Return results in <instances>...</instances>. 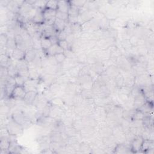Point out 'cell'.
I'll return each mask as SVG.
<instances>
[{
    "instance_id": "cell-1",
    "label": "cell",
    "mask_w": 154,
    "mask_h": 154,
    "mask_svg": "<svg viewBox=\"0 0 154 154\" xmlns=\"http://www.w3.org/2000/svg\"><path fill=\"white\" fill-rule=\"evenodd\" d=\"M11 117L14 121L20 125L23 129L29 127L32 123V122L23 114L22 111L19 109H17L14 111L11 114Z\"/></svg>"
},
{
    "instance_id": "cell-2",
    "label": "cell",
    "mask_w": 154,
    "mask_h": 154,
    "mask_svg": "<svg viewBox=\"0 0 154 154\" xmlns=\"http://www.w3.org/2000/svg\"><path fill=\"white\" fill-rule=\"evenodd\" d=\"M5 127L10 136H17L22 134L23 128L14 121L11 117L10 120H8L6 123Z\"/></svg>"
},
{
    "instance_id": "cell-3",
    "label": "cell",
    "mask_w": 154,
    "mask_h": 154,
    "mask_svg": "<svg viewBox=\"0 0 154 154\" xmlns=\"http://www.w3.org/2000/svg\"><path fill=\"white\" fill-rule=\"evenodd\" d=\"M64 111V108L63 107L51 105L49 116L55 119L56 120H63L65 116V112Z\"/></svg>"
},
{
    "instance_id": "cell-4",
    "label": "cell",
    "mask_w": 154,
    "mask_h": 154,
    "mask_svg": "<svg viewBox=\"0 0 154 154\" xmlns=\"http://www.w3.org/2000/svg\"><path fill=\"white\" fill-rule=\"evenodd\" d=\"M144 139L141 135H136L131 142L130 148L133 153L140 152Z\"/></svg>"
},
{
    "instance_id": "cell-5",
    "label": "cell",
    "mask_w": 154,
    "mask_h": 154,
    "mask_svg": "<svg viewBox=\"0 0 154 154\" xmlns=\"http://www.w3.org/2000/svg\"><path fill=\"white\" fill-rule=\"evenodd\" d=\"M26 91L25 90L23 86L16 85L10 97H12L16 100L23 99L26 94Z\"/></svg>"
},
{
    "instance_id": "cell-6",
    "label": "cell",
    "mask_w": 154,
    "mask_h": 154,
    "mask_svg": "<svg viewBox=\"0 0 154 154\" xmlns=\"http://www.w3.org/2000/svg\"><path fill=\"white\" fill-rule=\"evenodd\" d=\"M39 84V80H34L28 79L26 80L24 84L23 87L26 91H37V87Z\"/></svg>"
},
{
    "instance_id": "cell-7",
    "label": "cell",
    "mask_w": 154,
    "mask_h": 154,
    "mask_svg": "<svg viewBox=\"0 0 154 154\" xmlns=\"http://www.w3.org/2000/svg\"><path fill=\"white\" fill-rule=\"evenodd\" d=\"M104 73L109 78V79H114L115 77L120 73L119 68L114 65H110L108 66Z\"/></svg>"
},
{
    "instance_id": "cell-8",
    "label": "cell",
    "mask_w": 154,
    "mask_h": 154,
    "mask_svg": "<svg viewBox=\"0 0 154 154\" xmlns=\"http://www.w3.org/2000/svg\"><path fill=\"white\" fill-rule=\"evenodd\" d=\"M99 134L102 138L109 137L112 135V128L108 124L100 126L99 130Z\"/></svg>"
},
{
    "instance_id": "cell-9",
    "label": "cell",
    "mask_w": 154,
    "mask_h": 154,
    "mask_svg": "<svg viewBox=\"0 0 154 154\" xmlns=\"http://www.w3.org/2000/svg\"><path fill=\"white\" fill-rule=\"evenodd\" d=\"M94 128L90 126H84L79 131V133L82 138H88L94 135L95 132Z\"/></svg>"
},
{
    "instance_id": "cell-10",
    "label": "cell",
    "mask_w": 154,
    "mask_h": 154,
    "mask_svg": "<svg viewBox=\"0 0 154 154\" xmlns=\"http://www.w3.org/2000/svg\"><path fill=\"white\" fill-rule=\"evenodd\" d=\"M43 73L57 76L60 71V65H50L45 68H43Z\"/></svg>"
},
{
    "instance_id": "cell-11",
    "label": "cell",
    "mask_w": 154,
    "mask_h": 154,
    "mask_svg": "<svg viewBox=\"0 0 154 154\" xmlns=\"http://www.w3.org/2000/svg\"><path fill=\"white\" fill-rule=\"evenodd\" d=\"M57 10L45 8L43 9V16L45 20H49L56 19Z\"/></svg>"
},
{
    "instance_id": "cell-12",
    "label": "cell",
    "mask_w": 154,
    "mask_h": 154,
    "mask_svg": "<svg viewBox=\"0 0 154 154\" xmlns=\"http://www.w3.org/2000/svg\"><path fill=\"white\" fill-rule=\"evenodd\" d=\"M45 52L46 53V56H48V55H54L58 53H63L64 52V50L58 44H54V45H52Z\"/></svg>"
},
{
    "instance_id": "cell-13",
    "label": "cell",
    "mask_w": 154,
    "mask_h": 154,
    "mask_svg": "<svg viewBox=\"0 0 154 154\" xmlns=\"http://www.w3.org/2000/svg\"><path fill=\"white\" fill-rule=\"evenodd\" d=\"M37 93H38L37 91H26V94L23 99L24 102L28 105H32L36 96L37 95Z\"/></svg>"
},
{
    "instance_id": "cell-14",
    "label": "cell",
    "mask_w": 154,
    "mask_h": 154,
    "mask_svg": "<svg viewBox=\"0 0 154 154\" xmlns=\"http://www.w3.org/2000/svg\"><path fill=\"white\" fill-rule=\"evenodd\" d=\"M146 102V98L142 93L140 95L137 96V97H134V109H137L140 106H141L145 102Z\"/></svg>"
},
{
    "instance_id": "cell-15",
    "label": "cell",
    "mask_w": 154,
    "mask_h": 154,
    "mask_svg": "<svg viewBox=\"0 0 154 154\" xmlns=\"http://www.w3.org/2000/svg\"><path fill=\"white\" fill-rule=\"evenodd\" d=\"M37 56V50L32 48L28 49L25 52L24 59L28 62H31Z\"/></svg>"
},
{
    "instance_id": "cell-16",
    "label": "cell",
    "mask_w": 154,
    "mask_h": 154,
    "mask_svg": "<svg viewBox=\"0 0 154 154\" xmlns=\"http://www.w3.org/2000/svg\"><path fill=\"white\" fill-rule=\"evenodd\" d=\"M11 140L9 137H1V142H0V149L1 151H8V149L11 145Z\"/></svg>"
},
{
    "instance_id": "cell-17",
    "label": "cell",
    "mask_w": 154,
    "mask_h": 154,
    "mask_svg": "<svg viewBox=\"0 0 154 154\" xmlns=\"http://www.w3.org/2000/svg\"><path fill=\"white\" fill-rule=\"evenodd\" d=\"M32 21L36 24H43L44 23V17L43 16V9L37 8V12L32 19Z\"/></svg>"
},
{
    "instance_id": "cell-18",
    "label": "cell",
    "mask_w": 154,
    "mask_h": 154,
    "mask_svg": "<svg viewBox=\"0 0 154 154\" xmlns=\"http://www.w3.org/2000/svg\"><path fill=\"white\" fill-rule=\"evenodd\" d=\"M70 4L67 1H58V11L68 13Z\"/></svg>"
},
{
    "instance_id": "cell-19",
    "label": "cell",
    "mask_w": 154,
    "mask_h": 154,
    "mask_svg": "<svg viewBox=\"0 0 154 154\" xmlns=\"http://www.w3.org/2000/svg\"><path fill=\"white\" fill-rule=\"evenodd\" d=\"M129 149H131L130 147H128V146L125 143H120L117 144L116 146L113 153H129Z\"/></svg>"
},
{
    "instance_id": "cell-20",
    "label": "cell",
    "mask_w": 154,
    "mask_h": 154,
    "mask_svg": "<svg viewBox=\"0 0 154 154\" xmlns=\"http://www.w3.org/2000/svg\"><path fill=\"white\" fill-rule=\"evenodd\" d=\"M66 22H65L64 20H62L61 19L56 18L54 21L53 26H54L55 30L57 32H58L62 31L64 29L66 25Z\"/></svg>"
},
{
    "instance_id": "cell-21",
    "label": "cell",
    "mask_w": 154,
    "mask_h": 154,
    "mask_svg": "<svg viewBox=\"0 0 154 154\" xmlns=\"http://www.w3.org/2000/svg\"><path fill=\"white\" fill-rule=\"evenodd\" d=\"M154 149L153 140H150V139L144 140L142 146H141V150H142L143 152L146 153L147 150H149L150 149Z\"/></svg>"
},
{
    "instance_id": "cell-22",
    "label": "cell",
    "mask_w": 154,
    "mask_h": 154,
    "mask_svg": "<svg viewBox=\"0 0 154 154\" xmlns=\"http://www.w3.org/2000/svg\"><path fill=\"white\" fill-rule=\"evenodd\" d=\"M144 114L151 113L153 109V103L152 102L146 101L141 106L137 109Z\"/></svg>"
},
{
    "instance_id": "cell-23",
    "label": "cell",
    "mask_w": 154,
    "mask_h": 154,
    "mask_svg": "<svg viewBox=\"0 0 154 154\" xmlns=\"http://www.w3.org/2000/svg\"><path fill=\"white\" fill-rule=\"evenodd\" d=\"M25 52V51H23L18 48H16L13 51L11 57L16 60H20L24 59Z\"/></svg>"
},
{
    "instance_id": "cell-24",
    "label": "cell",
    "mask_w": 154,
    "mask_h": 154,
    "mask_svg": "<svg viewBox=\"0 0 154 154\" xmlns=\"http://www.w3.org/2000/svg\"><path fill=\"white\" fill-rule=\"evenodd\" d=\"M29 79L34 80H39L40 74L37 69H29L28 68Z\"/></svg>"
},
{
    "instance_id": "cell-25",
    "label": "cell",
    "mask_w": 154,
    "mask_h": 154,
    "mask_svg": "<svg viewBox=\"0 0 154 154\" xmlns=\"http://www.w3.org/2000/svg\"><path fill=\"white\" fill-rule=\"evenodd\" d=\"M49 89L55 94H57L58 93H59L61 91L62 89H61V85L57 83V82H54L52 84H51L49 87H48Z\"/></svg>"
},
{
    "instance_id": "cell-26",
    "label": "cell",
    "mask_w": 154,
    "mask_h": 154,
    "mask_svg": "<svg viewBox=\"0 0 154 154\" xmlns=\"http://www.w3.org/2000/svg\"><path fill=\"white\" fill-rule=\"evenodd\" d=\"M42 94L43 97L49 102L52 99H53L55 97V95L49 89L48 87H46L44 89V90L42 91Z\"/></svg>"
},
{
    "instance_id": "cell-27",
    "label": "cell",
    "mask_w": 154,
    "mask_h": 154,
    "mask_svg": "<svg viewBox=\"0 0 154 154\" xmlns=\"http://www.w3.org/2000/svg\"><path fill=\"white\" fill-rule=\"evenodd\" d=\"M49 103L52 106H60L64 108V102L63 100V99L61 97H55L53 99H52Z\"/></svg>"
},
{
    "instance_id": "cell-28",
    "label": "cell",
    "mask_w": 154,
    "mask_h": 154,
    "mask_svg": "<svg viewBox=\"0 0 154 154\" xmlns=\"http://www.w3.org/2000/svg\"><path fill=\"white\" fill-rule=\"evenodd\" d=\"M51 45H52V43L49 38L42 36L41 37L42 49H43L44 51H46Z\"/></svg>"
},
{
    "instance_id": "cell-29",
    "label": "cell",
    "mask_w": 154,
    "mask_h": 154,
    "mask_svg": "<svg viewBox=\"0 0 154 154\" xmlns=\"http://www.w3.org/2000/svg\"><path fill=\"white\" fill-rule=\"evenodd\" d=\"M64 132L68 137L77 136V134L79 133V132L76 131L72 126H66Z\"/></svg>"
},
{
    "instance_id": "cell-30",
    "label": "cell",
    "mask_w": 154,
    "mask_h": 154,
    "mask_svg": "<svg viewBox=\"0 0 154 154\" xmlns=\"http://www.w3.org/2000/svg\"><path fill=\"white\" fill-rule=\"evenodd\" d=\"M116 87L117 88H120L123 86L124 84V76L121 73H119L114 79Z\"/></svg>"
},
{
    "instance_id": "cell-31",
    "label": "cell",
    "mask_w": 154,
    "mask_h": 154,
    "mask_svg": "<svg viewBox=\"0 0 154 154\" xmlns=\"http://www.w3.org/2000/svg\"><path fill=\"white\" fill-rule=\"evenodd\" d=\"M80 94L83 99L93 98L94 96L92 89H82Z\"/></svg>"
},
{
    "instance_id": "cell-32",
    "label": "cell",
    "mask_w": 154,
    "mask_h": 154,
    "mask_svg": "<svg viewBox=\"0 0 154 154\" xmlns=\"http://www.w3.org/2000/svg\"><path fill=\"white\" fill-rule=\"evenodd\" d=\"M91 147L90 145L85 142L80 143L79 145V152L81 153H91Z\"/></svg>"
},
{
    "instance_id": "cell-33",
    "label": "cell",
    "mask_w": 154,
    "mask_h": 154,
    "mask_svg": "<svg viewBox=\"0 0 154 154\" xmlns=\"http://www.w3.org/2000/svg\"><path fill=\"white\" fill-rule=\"evenodd\" d=\"M8 73L9 76L14 77L18 73V69L16 66V64H14L13 63L12 64L9 66L8 67Z\"/></svg>"
},
{
    "instance_id": "cell-34",
    "label": "cell",
    "mask_w": 154,
    "mask_h": 154,
    "mask_svg": "<svg viewBox=\"0 0 154 154\" xmlns=\"http://www.w3.org/2000/svg\"><path fill=\"white\" fill-rule=\"evenodd\" d=\"M79 9L77 8L76 7L70 5L69 11H68V14L69 16H72V17H78L79 16Z\"/></svg>"
},
{
    "instance_id": "cell-35",
    "label": "cell",
    "mask_w": 154,
    "mask_h": 154,
    "mask_svg": "<svg viewBox=\"0 0 154 154\" xmlns=\"http://www.w3.org/2000/svg\"><path fill=\"white\" fill-rule=\"evenodd\" d=\"M16 66L18 70L28 68V63L25 60H16Z\"/></svg>"
},
{
    "instance_id": "cell-36",
    "label": "cell",
    "mask_w": 154,
    "mask_h": 154,
    "mask_svg": "<svg viewBox=\"0 0 154 154\" xmlns=\"http://www.w3.org/2000/svg\"><path fill=\"white\" fill-rule=\"evenodd\" d=\"M11 108L8 106L7 104H5L4 102L3 103H1V116H7V115L10 113Z\"/></svg>"
},
{
    "instance_id": "cell-37",
    "label": "cell",
    "mask_w": 154,
    "mask_h": 154,
    "mask_svg": "<svg viewBox=\"0 0 154 154\" xmlns=\"http://www.w3.org/2000/svg\"><path fill=\"white\" fill-rule=\"evenodd\" d=\"M6 48L7 49H11V50H14V49L17 48L16 42H15L14 37H8V42H7V45H6Z\"/></svg>"
},
{
    "instance_id": "cell-38",
    "label": "cell",
    "mask_w": 154,
    "mask_h": 154,
    "mask_svg": "<svg viewBox=\"0 0 154 154\" xmlns=\"http://www.w3.org/2000/svg\"><path fill=\"white\" fill-rule=\"evenodd\" d=\"M56 18L61 19V20H64L65 22H67L68 19H69V14H68V13H63V12L57 10Z\"/></svg>"
},
{
    "instance_id": "cell-39",
    "label": "cell",
    "mask_w": 154,
    "mask_h": 154,
    "mask_svg": "<svg viewBox=\"0 0 154 154\" xmlns=\"http://www.w3.org/2000/svg\"><path fill=\"white\" fill-rule=\"evenodd\" d=\"M90 65L84 64L81 67V68L80 69L79 73V76L85 75H87V74H90Z\"/></svg>"
},
{
    "instance_id": "cell-40",
    "label": "cell",
    "mask_w": 154,
    "mask_h": 154,
    "mask_svg": "<svg viewBox=\"0 0 154 154\" xmlns=\"http://www.w3.org/2000/svg\"><path fill=\"white\" fill-rule=\"evenodd\" d=\"M144 117V114L143 112H141L138 109H135L132 116V121L135 120H143Z\"/></svg>"
},
{
    "instance_id": "cell-41",
    "label": "cell",
    "mask_w": 154,
    "mask_h": 154,
    "mask_svg": "<svg viewBox=\"0 0 154 154\" xmlns=\"http://www.w3.org/2000/svg\"><path fill=\"white\" fill-rule=\"evenodd\" d=\"M8 37L6 34H1L0 35V46L1 48H6Z\"/></svg>"
},
{
    "instance_id": "cell-42",
    "label": "cell",
    "mask_w": 154,
    "mask_h": 154,
    "mask_svg": "<svg viewBox=\"0 0 154 154\" xmlns=\"http://www.w3.org/2000/svg\"><path fill=\"white\" fill-rule=\"evenodd\" d=\"M57 7H58V1H47L45 8L57 10Z\"/></svg>"
},
{
    "instance_id": "cell-43",
    "label": "cell",
    "mask_w": 154,
    "mask_h": 154,
    "mask_svg": "<svg viewBox=\"0 0 154 154\" xmlns=\"http://www.w3.org/2000/svg\"><path fill=\"white\" fill-rule=\"evenodd\" d=\"M54 57H55V59H56L58 64H62L65 61V60L66 59V57L65 54H64V52L56 54L55 55H54Z\"/></svg>"
},
{
    "instance_id": "cell-44",
    "label": "cell",
    "mask_w": 154,
    "mask_h": 154,
    "mask_svg": "<svg viewBox=\"0 0 154 154\" xmlns=\"http://www.w3.org/2000/svg\"><path fill=\"white\" fill-rule=\"evenodd\" d=\"M46 2H47V1H43V0L35 1L33 5V7H34L37 8L44 9L46 7Z\"/></svg>"
},
{
    "instance_id": "cell-45",
    "label": "cell",
    "mask_w": 154,
    "mask_h": 154,
    "mask_svg": "<svg viewBox=\"0 0 154 154\" xmlns=\"http://www.w3.org/2000/svg\"><path fill=\"white\" fill-rule=\"evenodd\" d=\"M87 1H81V0H77V1H69V3L70 5H74L78 8L79 9L82 8L85 4Z\"/></svg>"
},
{
    "instance_id": "cell-46",
    "label": "cell",
    "mask_w": 154,
    "mask_h": 154,
    "mask_svg": "<svg viewBox=\"0 0 154 154\" xmlns=\"http://www.w3.org/2000/svg\"><path fill=\"white\" fill-rule=\"evenodd\" d=\"M14 79H15V81H16V85L23 86L25 82L26 81V80L22 76H20L18 74L14 76Z\"/></svg>"
},
{
    "instance_id": "cell-47",
    "label": "cell",
    "mask_w": 154,
    "mask_h": 154,
    "mask_svg": "<svg viewBox=\"0 0 154 154\" xmlns=\"http://www.w3.org/2000/svg\"><path fill=\"white\" fill-rule=\"evenodd\" d=\"M58 45L64 51L67 50V49H70V45H69V43L67 42V41L66 40L58 41Z\"/></svg>"
},
{
    "instance_id": "cell-48",
    "label": "cell",
    "mask_w": 154,
    "mask_h": 154,
    "mask_svg": "<svg viewBox=\"0 0 154 154\" xmlns=\"http://www.w3.org/2000/svg\"><path fill=\"white\" fill-rule=\"evenodd\" d=\"M57 38H58V41H60V40H66L67 34L66 33V32L63 30V31H60V32H57Z\"/></svg>"
},
{
    "instance_id": "cell-49",
    "label": "cell",
    "mask_w": 154,
    "mask_h": 154,
    "mask_svg": "<svg viewBox=\"0 0 154 154\" xmlns=\"http://www.w3.org/2000/svg\"><path fill=\"white\" fill-rule=\"evenodd\" d=\"M122 45L125 49H131L132 47L129 42V39L128 38H125L122 42Z\"/></svg>"
},
{
    "instance_id": "cell-50",
    "label": "cell",
    "mask_w": 154,
    "mask_h": 154,
    "mask_svg": "<svg viewBox=\"0 0 154 154\" xmlns=\"http://www.w3.org/2000/svg\"><path fill=\"white\" fill-rule=\"evenodd\" d=\"M47 58L49 60L50 65H58V64L54 55H48V56H47Z\"/></svg>"
},
{
    "instance_id": "cell-51",
    "label": "cell",
    "mask_w": 154,
    "mask_h": 154,
    "mask_svg": "<svg viewBox=\"0 0 154 154\" xmlns=\"http://www.w3.org/2000/svg\"><path fill=\"white\" fill-rule=\"evenodd\" d=\"M49 40L52 43V45H54V44H58V39L57 38V34L56 35H54L51 37H50L49 38Z\"/></svg>"
},
{
    "instance_id": "cell-52",
    "label": "cell",
    "mask_w": 154,
    "mask_h": 154,
    "mask_svg": "<svg viewBox=\"0 0 154 154\" xmlns=\"http://www.w3.org/2000/svg\"><path fill=\"white\" fill-rule=\"evenodd\" d=\"M10 1H7V0H1L0 1V5L1 7L6 8L7 5L8 4Z\"/></svg>"
}]
</instances>
